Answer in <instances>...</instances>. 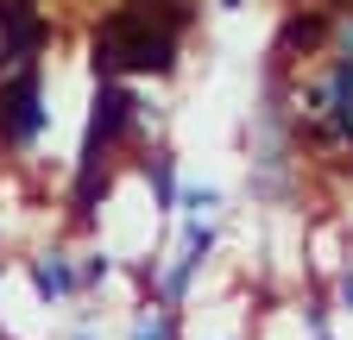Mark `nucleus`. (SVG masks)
Segmentation results:
<instances>
[{
    "label": "nucleus",
    "mask_w": 353,
    "mask_h": 340,
    "mask_svg": "<svg viewBox=\"0 0 353 340\" xmlns=\"http://www.w3.org/2000/svg\"><path fill=\"white\" fill-rule=\"evenodd\" d=\"M38 290H44V296H70V290H76L70 265H63V259H51V265H38Z\"/></svg>",
    "instance_id": "0eeeda50"
},
{
    "label": "nucleus",
    "mask_w": 353,
    "mask_h": 340,
    "mask_svg": "<svg viewBox=\"0 0 353 340\" xmlns=\"http://www.w3.org/2000/svg\"><path fill=\"white\" fill-rule=\"evenodd\" d=\"M44 126L38 107V63H19L13 82H0V139H32Z\"/></svg>",
    "instance_id": "7ed1b4c3"
},
{
    "label": "nucleus",
    "mask_w": 353,
    "mask_h": 340,
    "mask_svg": "<svg viewBox=\"0 0 353 340\" xmlns=\"http://www.w3.org/2000/svg\"><path fill=\"white\" fill-rule=\"evenodd\" d=\"M322 32H328V13H322V7L290 13L284 32H278V57H303V51H316V45H322Z\"/></svg>",
    "instance_id": "39448f33"
},
{
    "label": "nucleus",
    "mask_w": 353,
    "mask_h": 340,
    "mask_svg": "<svg viewBox=\"0 0 353 340\" xmlns=\"http://www.w3.org/2000/svg\"><path fill=\"white\" fill-rule=\"evenodd\" d=\"M170 63H176L170 25H152L132 7H120L95 25V76H164Z\"/></svg>",
    "instance_id": "f257e3e1"
},
{
    "label": "nucleus",
    "mask_w": 353,
    "mask_h": 340,
    "mask_svg": "<svg viewBox=\"0 0 353 340\" xmlns=\"http://www.w3.org/2000/svg\"><path fill=\"white\" fill-rule=\"evenodd\" d=\"M132 7H176V0H132Z\"/></svg>",
    "instance_id": "1a4fd4ad"
},
{
    "label": "nucleus",
    "mask_w": 353,
    "mask_h": 340,
    "mask_svg": "<svg viewBox=\"0 0 353 340\" xmlns=\"http://www.w3.org/2000/svg\"><path fill=\"white\" fill-rule=\"evenodd\" d=\"M126 120H132V95L120 89L114 76H101V89H95V120H88V145H82V183H76V208H88V202H95V183H101V170H108L114 139L126 133Z\"/></svg>",
    "instance_id": "f03ea898"
},
{
    "label": "nucleus",
    "mask_w": 353,
    "mask_h": 340,
    "mask_svg": "<svg viewBox=\"0 0 353 340\" xmlns=\"http://www.w3.org/2000/svg\"><path fill=\"white\" fill-rule=\"evenodd\" d=\"M132 340H164V321H152V328H139Z\"/></svg>",
    "instance_id": "6e6552de"
},
{
    "label": "nucleus",
    "mask_w": 353,
    "mask_h": 340,
    "mask_svg": "<svg viewBox=\"0 0 353 340\" xmlns=\"http://www.w3.org/2000/svg\"><path fill=\"white\" fill-rule=\"evenodd\" d=\"M44 45V19H38V0H0V70H19L32 63Z\"/></svg>",
    "instance_id": "20e7f679"
},
{
    "label": "nucleus",
    "mask_w": 353,
    "mask_h": 340,
    "mask_svg": "<svg viewBox=\"0 0 353 340\" xmlns=\"http://www.w3.org/2000/svg\"><path fill=\"white\" fill-rule=\"evenodd\" d=\"M328 133L334 139H353V57L334 63V82H328Z\"/></svg>",
    "instance_id": "423d86ee"
}]
</instances>
